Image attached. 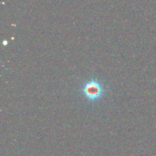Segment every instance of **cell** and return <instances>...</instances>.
<instances>
[{"label": "cell", "instance_id": "obj_1", "mask_svg": "<svg viewBox=\"0 0 156 156\" xmlns=\"http://www.w3.org/2000/svg\"><path fill=\"white\" fill-rule=\"evenodd\" d=\"M81 92L88 101L95 102L105 95V89L101 82L97 79H91L83 84Z\"/></svg>", "mask_w": 156, "mask_h": 156}]
</instances>
